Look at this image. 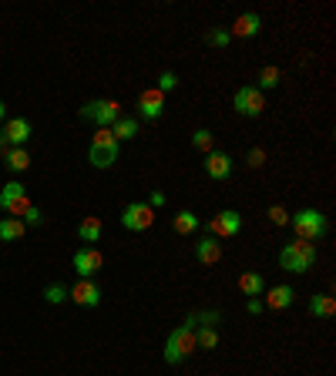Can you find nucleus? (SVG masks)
<instances>
[{
    "label": "nucleus",
    "instance_id": "f3484780",
    "mask_svg": "<svg viewBox=\"0 0 336 376\" xmlns=\"http://www.w3.org/2000/svg\"><path fill=\"white\" fill-rule=\"evenodd\" d=\"M293 299H296V289L282 282V285H273V289H269V296H266V306L280 313V309H289V306H293Z\"/></svg>",
    "mask_w": 336,
    "mask_h": 376
},
{
    "label": "nucleus",
    "instance_id": "1a4fd4ad",
    "mask_svg": "<svg viewBox=\"0 0 336 376\" xmlns=\"http://www.w3.org/2000/svg\"><path fill=\"white\" fill-rule=\"evenodd\" d=\"M232 108L236 114H243V118H259L266 111V94L259 88H252V84H245L236 91V101H232Z\"/></svg>",
    "mask_w": 336,
    "mask_h": 376
},
{
    "label": "nucleus",
    "instance_id": "412c9836",
    "mask_svg": "<svg viewBox=\"0 0 336 376\" xmlns=\"http://www.w3.org/2000/svg\"><path fill=\"white\" fill-rule=\"evenodd\" d=\"M199 226H202V222H199L195 212H178V215L171 219V228H175L178 235H192V232H199Z\"/></svg>",
    "mask_w": 336,
    "mask_h": 376
},
{
    "label": "nucleus",
    "instance_id": "9d476101",
    "mask_svg": "<svg viewBox=\"0 0 336 376\" xmlns=\"http://www.w3.org/2000/svg\"><path fill=\"white\" fill-rule=\"evenodd\" d=\"M101 265H105V256L94 245H81L75 252V272L81 279H91L94 272H101Z\"/></svg>",
    "mask_w": 336,
    "mask_h": 376
},
{
    "label": "nucleus",
    "instance_id": "393cba45",
    "mask_svg": "<svg viewBox=\"0 0 336 376\" xmlns=\"http://www.w3.org/2000/svg\"><path fill=\"white\" fill-rule=\"evenodd\" d=\"M192 148L208 155V151H215V134L208 132V128H199V132H192Z\"/></svg>",
    "mask_w": 336,
    "mask_h": 376
},
{
    "label": "nucleus",
    "instance_id": "9b49d317",
    "mask_svg": "<svg viewBox=\"0 0 336 376\" xmlns=\"http://www.w3.org/2000/svg\"><path fill=\"white\" fill-rule=\"evenodd\" d=\"M68 299H75V306L94 309V306H101V285H98L94 279H81L68 289Z\"/></svg>",
    "mask_w": 336,
    "mask_h": 376
},
{
    "label": "nucleus",
    "instance_id": "aec40b11",
    "mask_svg": "<svg viewBox=\"0 0 336 376\" xmlns=\"http://www.w3.org/2000/svg\"><path fill=\"white\" fill-rule=\"evenodd\" d=\"M24 232H27V226L20 222V219H0V239L3 242H17V239H24Z\"/></svg>",
    "mask_w": 336,
    "mask_h": 376
},
{
    "label": "nucleus",
    "instance_id": "cd10ccee",
    "mask_svg": "<svg viewBox=\"0 0 336 376\" xmlns=\"http://www.w3.org/2000/svg\"><path fill=\"white\" fill-rule=\"evenodd\" d=\"M266 215H269V222H273V226H289V219H293V215H289L282 205H269Z\"/></svg>",
    "mask_w": 336,
    "mask_h": 376
},
{
    "label": "nucleus",
    "instance_id": "b1692460",
    "mask_svg": "<svg viewBox=\"0 0 336 376\" xmlns=\"http://www.w3.org/2000/svg\"><path fill=\"white\" fill-rule=\"evenodd\" d=\"M310 313L319 316V320H333V313H336L333 296H313V299H310Z\"/></svg>",
    "mask_w": 336,
    "mask_h": 376
},
{
    "label": "nucleus",
    "instance_id": "dca6fc26",
    "mask_svg": "<svg viewBox=\"0 0 336 376\" xmlns=\"http://www.w3.org/2000/svg\"><path fill=\"white\" fill-rule=\"evenodd\" d=\"M219 259H222V242L212 239V235H202V239L195 242V263L199 265H215Z\"/></svg>",
    "mask_w": 336,
    "mask_h": 376
},
{
    "label": "nucleus",
    "instance_id": "c9c22d12",
    "mask_svg": "<svg viewBox=\"0 0 336 376\" xmlns=\"http://www.w3.org/2000/svg\"><path fill=\"white\" fill-rule=\"evenodd\" d=\"M245 309H249L252 316H259V313H262V302L259 299H249V302H245Z\"/></svg>",
    "mask_w": 336,
    "mask_h": 376
},
{
    "label": "nucleus",
    "instance_id": "f03ea898",
    "mask_svg": "<svg viewBox=\"0 0 336 376\" xmlns=\"http://www.w3.org/2000/svg\"><path fill=\"white\" fill-rule=\"evenodd\" d=\"M280 265L286 272H296V276H306L313 265H316V245L303 242V239H293V242L282 245L280 252Z\"/></svg>",
    "mask_w": 336,
    "mask_h": 376
},
{
    "label": "nucleus",
    "instance_id": "4c0bfd02",
    "mask_svg": "<svg viewBox=\"0 0 336 376\" xmlns=\"http://www.w3.org/2000/svg\"><path fill=\"white\" fill-rule=\"evenodd\" d=\"M7 118V104H3V97H0V121Z\"/></svg>",
    "mask_w": 336,
    "mask_h": 376
},
{
    "label": "nucleus",
    "instance_id": "4468645a",
    "mask_svg": "<svg viewBox=\"0 0 336 376\" xmlns=\"http://www.w3.org/2000/svg\"><path fill=\"white\" fill-rule=\"evenodd\" d=\"M3 138H7L10 148H24V145L31 141V121H27V118H10V121L3 125Z\"/></svg>",
    "mask_w": 336,
    "mask_h": 376
},
{
    "label": "nucleus",
    "instance_id": "c756f323",
    "mask_svg": "<svg viewBox=\"0 0 336 376\" xmlns=\"http://www.w3.org/2000/svg\"><path fill=\"white\" fill-rule=\"evenodd\" d=\"M175 84H178V75H175V71H165V75H158V81H155V88L162 94H168Z\"/></svg>",
    "mask_w": 336,
    "mask_h": 376
},
{
    "label": "nucleus",
    "instance_id": "6e6552de",
    "mask_svg": "<svg viewBox=\"0 0 336 376\" xmlns=\"http://www.w3.org/2000/svg\"><path fill=\"white\" fill-rule=\"evenodd\" d=\"M0 208L10 215V219H20L27 208H31V198H27V188L20 182H7L3 191H0Z\"/></svg>",
    "mask_w": 336,
    "mask_h": 376
},
{
    "label": "nucleus",
    "instance_id": "e433bc0d",
    "mask_svg": "<svg viewBox=\"0 0 336 376\" xmlns=\"http://www.w3.org/2000/svg\"><path fill=\"white\" fill-rule=\"evenodd\" d=\"M7 148H10V145H7V138H3V132H0V155H7Z\"/></svg>",
    "mask_w": 336,
    "mask_h": 376
},
{
    "label": "nucleus",
    "instance_id": "a878e982",
    "mask_svg": "<svg viewBox=\"0 0 336 376\" xmlns=\"http://www.w3.org/2000/svg\"><path fill=\"white\" fill-rule=\"evenodd\" d=\"M280 68H276V64H266V68H262L259 71V91H269V88H276V84H280Z\"/></svg>",
    "mask_w": 336,
    "mask_h": 376
},
{
    "label": "nucleus",
    "instance_id": "7c9ffc66",
    "mask_svg": "<svg viewBox=\"0 0 336 376\" xmlns=\"http://www.w3.org/2000/svg\"><path fill=\"white\" fill-rule=\"evenodd\" d=\"M229 31H225V27H219V31H208L206 34V44H212V47H225V44H229Z\"/></svg>",
    "mask_w": 336,
    "mask_h": 376
},
{
    "label": "nucleus",
    "instance_id": "2eb2a0df",
    "mask_svg": "<svg viewBox=\"0 0 336 376\" xmlns=\"http://www.w3.org/2000/svg\"><path fill=\"white\" fill-rule=\"evenodd\" d=\"M262 27V17L256 14V10H249V14H243V17H236V24L229 27V38H239V40H249L256 38Z\"/></svg>",
    "mask_w": 336,
    "mask_h": 376
},
{
    "label": "nucleus",
    "instance_id": "c85d7f7f",
    "mask_svg": "<svg viewBox=\"0 0 336 376\" xmlns=\"http://www.w3.org/2000/svg\"><path fill=\"white\" fill-rule=\"evenodd\" d=\"M44 299L47 302H64L68 299V289H64V285H61V282H54V285H47V289H44Z\"/></svg>",
    "mask_w": 336,
    "mask_h": 376
},
{
    "label": "nucleus",
    "instance_id": "2f4dec72",
    "mask_svg": "<svg viewBox=\"0 0 336 376\" xmlns=\"http://www.w3.org/2000/svg\"><path fill=\"white\" fill-rule=\"evenodd\" d=\"M20 222H24V226H40V222H44V212H40L38 205H31L24 215H20Z\"/></svg>",
    "mask_w": 336,
    "mask_h": 376
},
{
    "label": "nucleus",
    "instance_id": "bb28decb",
    "mask_svg": "<svg viewBox=\"0 0 336 376\" xmlns=\"http://www.w3.org/2000/svg\"><path fill=\"white\" fill-rule=\"evenodd\" d=\"M219 346V329L215 326H202L199 329V350H215Z\"/></svg>",
    "mask_w": 336,
    "mask_h": 376
},
{
    "label": "nucleus",
    "instance_id": "7ed1b4c3",
    "mask_svg": "<svg viewBox=\"0 0 336 376\" xmlns=\"http://www.w3.org/2000/svg\"><path fill=\"white\" fill-rule=\"evenodd\" d=\"M289 226H293V232H296V239L313 242V245L330 232V222H326V215H323L319 208H299L296 215L289 219Z\"/></svg>",
    "mask_w": 336,
    "mask_h": 376
},
{
    "label": "nucleus",
    "instance_id": "473e14b6",
    "mask_svg": "<svg viewBox=\"0 0 336 376\" xmlns=\"http://www.w3.org/2000/svg\"><path fill=\"white\" fill-rule=\"evenodd\" d=\"M245 165H249V169H262V165H266V151L252 148L249 155H245Z\"/></svg>",
    "mask_w": 336,
    "mask_h": 376
},
{
    "label": "nucleus",
    "instance_id": "4be33fe9",
    "mask_svg": "<svg viewBox=\"0 0 336 376\" xmlns=\"http://www.w3.org/2000/svg\"><path fill=\"white\" fill-rule=\"evenodd\" d=\"M112 134L118 138V141H131L135 134H138V121L135 118H128V114H121L118 121L112 125Z\"/></svg>",
    "mask_w": 336,
    "mask_h": 376
},
{
    "label": "nucleus",
    "instance_id": "f8f14e48",
    "mask_svg": "<svg viewBox=\"0 0 336 376\" xmlns=\"http://www.w3.org/2000/svg\"><path fill=\"white\" fill-rule=\"evenodd\" d=\"M138 114H142V118H148V121H158V118L165 114V94L158 91V88L142 91V94H138Z\"/></svg>",
    "mask_w": 336,
    "mask_h": 376
},
{
    "label": "nucleus",
    "instance_id": "a211bd4d",
    "mask_svg": "<svg viewBox=\"0 0 336 376\" xmlns=\"http://www.w3.org/2000/svg\"><path fill=\"white\" fill-rule=\"evenodd\" d=\"M101 232H105V226H101V219H98V215H88V219H81V222H77V239H81L84 245L101 242Z\"/></svg>",
    "mask_w": 336,
    "mask_h": 376
},
{
    "label": "nucleus",
    "instance_id": "6ab92c4d",
    "mask_svg": "<svg viewBox=\"0 0 336 376\" xmlns=\"http://www.w3.org/2000/svg\"><path fill=\"white\" fill-rule=\"evenodd\" d=\"M239 289H243L249 299H256L266 292V279H262V272H243L239 276Z\"/></svg>",
    "mask_w": 336,
    "mask_h": 376
},
{
    "label": "nucleus",
    "instance_id": "423d86ee",
    "mask_svg": "<svg viewBox=\"0 0 336 376\" xmlns=\"http://www.w3.org/2000/svg\"><path fill=\"white\" fill-rule=\"evenodd\" d=\"M239 232H243V215L236 208H222L206 226V235H212V239H236Z\"/></svg>",
    "mask_w": 336,
    "mask_h": 376
},
{
    "label": "nucleus",
    "instance_id": "ddd939ff",
    "mask_svg": "<svg viewBox=\"0 0 336 376\" xmlns=\"http://www.w3.org/2000/svg\"><path fill=\"white\" fill-rule=\"evenodd\" d=\"M202 169H206L208 178H215V182H225V178L232 175V158H229L225 151H208L206 162H202Z\"/></svg>",
    "mask_w": 336,
    "mask_h": 376
},
{
    "label": "nucleus",
    "instance_id": "f704fd0d",
    "mask_svg": "<svg viewBox=\"0 0 336 376\" xmlns=\"http://www.w3.org/2000/svg\"><path fill=\"white\" fill-rule=\"evenodd\" d=\"M165 202H168V198H165V191H151V198H148V205H151V208H162Z\"/></svg>",
    "mask_w": 336,
    "mask_h": 376
},
{
    "label": "nucleus",
    "instance_id": "5701e85b",
    "mask_svg": "<svg viewBox=\"0 0 336 376\" xmlns=\"http://www.w3.org/2000/svg\"><path fill=\"white\" fill-rule=\"evenodd\" d=\"M7 169L14 171V175H20V171L31 169V155H27V148H7Z\"/></svg>",
    "mask_w": 336,
    "mask_h": 376
},
{
    "label": "nucleus",
    "instance_id": "f257e3e1",
    "mask_svg": "<svg viewBox=\"0 0 336 376\" xmlns=\"http://www.w3.org/2000/svg\"><path fill=\"white\" fill-rule=\"evenodd\" d=\"M195 350H199V316L192 313L182 326L171 329V336H168V343H165V363L168 366H178V363H185Z\"/></svg>",
    "mask_w": 336,
    "mask_h": 376
},
{
    "label": "nucleus",
    "instance_id": "0eeeda50",
    "mask_svg": "<svg viewBox=\"0 0 336 376\" xmlns=\"http://www.w3.org/2000/svg\"><path fill=\"white\" fill-rule=\"evenodd\" d=\"M121 226L128 232H148L155 226V208L148 202H128L121 212Z\"/></svg>",
    "mask_w": 336,
    "mask_h": 376
},
{
    "label": "nucleus",
    "instance_id": "39448f33",
    "mask_svg": "<svg viewBox=\"0 0 336 376\" xmlns=\"http://www.w3.org/2000/svg\"><path fill=\"white\" fill-rule=\"evenodd\" d=\"M77 114H81L84 121H91L94 128H112V125L125 111H121V104L112 101V97H94V101H88V104H84Z\"/></svg>",
    "mask_w": 336,
    "mask_h": 376
},
{
    "label": "nucleus",
    "instance_id": "72a5a7b5",
    "mask_svg": "<svg viewBox=\"0 0 336 376\" xmlns=\"http://www.w3.org/2000/svg\"><path fill=\"white\" fill-rule=\"evenodd\" d=\"M195 316H199L202 326H215V322L222 320V313H219V309H206V313H195Z\"/></svg>",
    "mask_w": 336,
    "mask_h": 376
},
{
    "label": "nucleus",
    "instance_id": "20e7f679",
    "mask_svg": "<svg viewBox=\"0 0 336 376\" xmlns=\"http://www.w3.org/2000/svg\"><path fill=\"white\" fill-rule=\"evenodd\" d=\"M88 162H91L94 169H112L114 162H118V138L112 134V128H98L91 134Z\"/></svg>",
    "mask_w": 336,
    "mask_h": 376
}]
</instances>
